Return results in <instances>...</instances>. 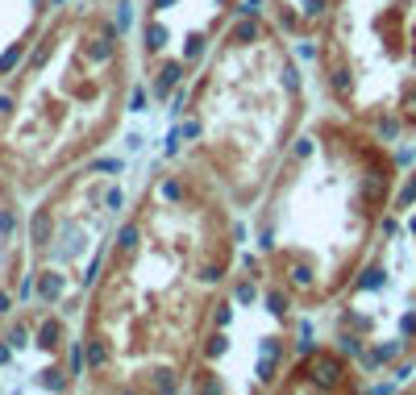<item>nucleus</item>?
I'll list each match as a JSON object with an SVG mask.
<instances>
[]
</instances>
